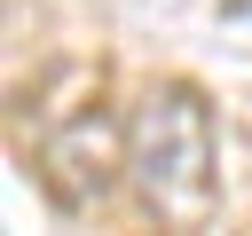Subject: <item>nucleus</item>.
Instances as JSON below:
<instances>
[{
	"mask_svg": "<svg viewBox=\"0 0 252 236\" xmlns=\"http://www.w3.org/2000/svg\"><path fill=\"white\" fill-rule=\"evenodd\" d=\"M126 181L142 189V212L173 236H197L220 205V142L213 102L181 79L150 87L126 118Z\"/></svg>",
	"mask_w": 252,
	"mask_h": 236,
	"instance_id": "1",
	"label": "nucleus"
},
{
	"mask_svg": "<svg viewBox=\"0 0 252 236\" xmlns=\"http://www.w3.org/2000/svg\"><path fill=\"white\" fill-rule=\"evenodd\" d=\"M39 173H47V189H55L63 205H102L110 181L126 173V126H118L110 110H71V118L47 134Z\"/></svg>",
	"mask_w": 252,
	"mask_h": 236,
	"instance_id": "2",
	"label": "nucleus"
}]
</instances>
